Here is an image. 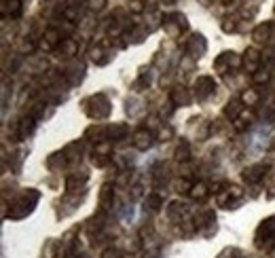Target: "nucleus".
Instances as JSON below:
<instances>
[{"mask_svg": "<svg viewBox=\"0 0 275 258\" xmlns=\"http://www.w3.org/2000/svg\"><path fill=\"white\" fill-rule=\"evenodd\" d=\"M85 138H96V144H102V142H110V138H108V127H104V125H94V127H89L87 131H85Z\"/></svg>", "mask_w": 275, "mask_h": 258, "instance_id": "12", "label": "nucleus"}, {"mask_svg": "<svg viewBox=\"0 0 275 258\" xmlns=\"http://www.w3.org/2000/svg\"><path fill=\"white\" fill-rule=\"evenodd\" d=\"M169 98H171V104L174 106H189L191 104V91L189 89H185V87H174L171 89V94H169Z\"/></svg>", "mask_w": 275, "mask_h": 258, "instance_id": "11", "label": "nucleus"}, {"mask_svg": "<svg viewBox=\"0 0 275 258\" xmlns=\"http://www.w3.org/2000/svg\"><path fill=\"white\" fill-rule=\"evenodd\" d=\"M131 142H134V146L138 150H148L152 146V133L148 129H138L134 133V140H131Z\"/></svg>", "mask_w": 275, "mask_h": 258, "instance_id": "10", "label": "nucleus"}, {"mask_svg": "<svg viewBox=\"0 0 275 258\" xmlns=\"http://www.w3.org/2000/svg\"><path fill=\"white\" fill-rule=\"evenodd\" d=\"M55 254H57V243L55 241H49L47 247L43 250V256L45 258H55Z\"/></svg>", "mask_w": 275, "mask_h": 258, "instance_id": "31", "label": "nucleus"}, {"mask_svg": "<svg viewBox=\"0 0 275 258\" xmlns=\"http://www.w3.org/2000/svg\"><path fill=\"white\" fill-rule=\"evenodd\" d=\"M237 256H239V252L235 247H225V250L218 254V258H237Z\"/></svg>", "mask_w": 275, "mask_h": 258, "instance_id": "33", "label": "nucleus"}, {"mask_svg": "<svg viewBox=\"0 0 275 258\" xmlns=\"http://www.w3.org/2000/svg\"><path fill=\"white\" fill-rule=\"evenodd\" d=\"M66 154L62 152V154H51L49 157V161H47V165H49V169H59V167H64L66 165Z\"/></svg>", "mask_w": 275, "mask_h": 258, "instance_id": "27", "label": "nucleus"}, {"mask_svg": "<svg viewBox=\"0 0 275 258\" xmlns=\"http://www.w3.org/2000/svg\"><path fill=\"white\" fill-rule=\"evenodd\" d=\"M64 154H66L68 161H76V159H80V144H78V142L68 144L66 150H64Z\"/></svg>", "mask_w": 275, "mask_h": 258, "instance_id": "26", "label": "nucleus"}, {"mask_svg": "<svg viewBox=\"0 0 275 258\" xmlns=\"http://www.w3.org/2000/svg\"><path fill=\"white\" fill-rule=\"evenodd\" d=\"M206 49H208V43H206V38H203L201 34H193L189 38V43H187V53L191 57H201L203 53H206Z\"/></svg>", "mask_w": 275, "mask_h": 258, "instance_id": "6", "label": "nucleus"}, {"mask_svg": "<svg viewBox=\"0 0 275 258\" xmlns=\"http://www.w3.org/2000/svg\"><path fill=\"white\" fill-rule=\"evenodd\" d=\"M129 9H131L134 13H142V11H144V5H142V0H131Z\"/></svg>", "mask_w": 275, "mask_h": 258, "instance_id": "37", "label": "nucleus"}, {"mask_svg": "<svg viewBox=\"0 0 275 258\" xmlns=\"http://www.w3.org/2000/svg\"><path fill=\"white\" fill-rule=\"evenodd\" d=\"M222 30H225V32H235L237 30V24H235V19H225V24H222Z\"/></svg>", "mask_w": 275, "mask_h": 258, "instance_id": "36", "label": "nucleus"}, {"mask_svg": "<svg viewBox=\"0 0 275 258\" xmlns=\"http://www.w3.org/2000/svg\"><path fill=\"white\" fill-rule=\"evenodd\" d=\"M241 110H243V102L241 100H231L229 104H227V108H225V117L235 121L241 115Z\"/></svg>", "mask_w": 275, "mask_h": 258, "instance_id": "20", "label": "nucleus"}, {"mask_svg": "<svg viewBox=\"0 0 275 258\" xmlns=\"http://www.w3.org/2000/svg\"><path fill=\"white\" fill-rule=\"evenodd\" d=\"M275 237V216L267 218L256 231V245L258 247H264V241H273Z\"/></svg>", "mask_w": 275, "mask_h": 258, "instance_id": "5", "label": "nucleus"}, {"mask_svg": "<svg viewBox=\"0 0 275 258\" xmlns=\"http://www.w3.org/2000/svg\"><path fill=\"white\" fill-rule=\"evenodd\" d=\"M89 11H102L106 7V0H87Z\"/></svg>", "mask_w": 275, "mask_h": 258, "instance_id": "32", "label": "nucleus"}, {"mask_svg": "<svg viewBox=\"0 0 275 258\" xmlns=\"http://www.w3.org/2000/svg\"><path fill=\"white\" fill-rule=\"evenodd\" d=\"M239 100H241L246 106H256V104H258V100H260V96H258V91L248 89V91H243Z\"/></svg>", "mask_w": 275, "mask_h": 258, "instance_id": "24", "label": "nucleus"}, {"mask_svg": "<svg viewBox=\"0 0 275 258\" xmlns=\"http://www.w3.org/2000/svg\"><path fill=\"white\" fill-rule=\"evenodd\" d=\"M3 15L5 17H19L22 15V3H19V0H5L3 3Z\"/></svg>", "mask_w": 275, "mask_h": 258, "instance_id": "17", "label": "nucleus"}, {"mask_svg": "<svg viewBox=\"0 0 275 258\" xmlns=\"http://www.w3.org/2000/svg\"><path fill=\"white\" fill-rule=\"evenodd\" d=\"M222 3H231V0H222Z\"/></svg>", "mask_w": 275, "mask_h": 258, "instance_id": "39", "label": "nucleus"}, {"mask_svg": "<svg viewBox=\"0 0 275 258\" xmlns=\"http://www.w3.org/2000/svg\"><path fill=\"white\" fill-rule=\"evenodd\" d=\"M171 136H174V131H171V127H161V131H159V140L167 142V140H171Z\"/></svg>", "mask_w": 275, "mask_h": 258, "instance_id": "35", "label": "nucleus"}, {"mask_svg": "<svg viewBox=\"0 0 275 258\" xmlns=\"http://www.w3.org/2000/svg\"><path fill=\"white\" fill-rule=\"evenodd\" d=\"M59 40H64L62 36H59V32L55 28H49L47 32H45V43H43V47H47V49H53V47H57L59 45Z\"/></svg>", "mask_w": 275, "mask_h": 258, "instance_id": "22", "label": "nucleus"}, {"mask_svg": "<svg viewBox=\"0 0 275 258\" xmlns=\"http://www.w3.org/2000/svg\"><path fill=\"white\" fill-rule=\"evenodd\" d=\"M163 3H165V5H174L176 0H163Z\"/></svg>", "mask_w": 275, "mask_h": 258, "instance_id": "38", "label": "nucleus"}, {"mask_svg": "<svg viewBox=\"0 0 275 258\" xmlns=\"http://www.w3.org/2000/svg\"><path fill=\"white\" fill-rule=\"evenodd\" d=\"M243 68H246L248 72H258L260 70V53L256 49H248L246 51V55H243V64H241Z\"/></svg>", "mask_w": 275, "mask_h": 258, "instance_id": "9", "label": "nucleus"}, {"mask_svg": "<svg viewBox=\"0 0 275 258\" xmlns=\"http://www.w3.org/2000/svg\"><path fill=\"white\" fill-rule=\"evenodd\" d=\"M214 222H216V216H214V212L212 210H199L197 214H195V226L201 231L203 226H214Z\"/></svg>", "mask_w": 275, "mask_h": 258, "instance_id": "14", "label": "nucleus"}, {"mask_svg": "<svg viewBox=\"0 0 275 258\" xmlns=\"http://www.w3.org/2000/svg\"><path fill=\"white\" fill-rule=\"evenodd\" d=\"M76 51H78V43L74 38H64L62 40V53L64 55H76Z\"/></svg>", "mask_w": 275, "mask_h": 258, "instance_id": "25", "label": "nucleus"}, {"mask_svg": "<svg viewBox=\"0 0 275 258\" xmlns=\"http://www.w3.org/2000/svg\"><path fill=\"white\" fill-rule=\"evenodd\" d=\"M195 91H197L199 100H206L208 96H212L214 91H216V82H214L212 76H199L195 82Z\"/></svg>", "mask_w": 275, "mask_h": 258, "instance_id": "7", "label": "nucleus"}, {"mask_svg": "<svg viewBox=\"0 0 275 258\" xmlns=\"http://www.w3.org/2000/svg\"><path fill=\"white\" fill-rule=\"evenodd\" d=\"M129 133V129H127V125L125 123H115V125H110L108 127V138H110V142H119V140H123L125 136Z\"/></svg>", "mask_w": 275, "mask_h": 258, "instance_id": "15", "label": "nucleus"}, {"mask_svg": "<svg viewBox=\"0 0 275 258\" xmlns=\"http://www.w3.org/2000/svg\"><path fill=\"white\" fill-rule=\"evenodd\" d=\"M191 197L193 199H206L208 197V184L206 182H197V184H193V189H191Z\"/></svg>", "mask_w": 275, "mask_h": 258, "instance_id": "23", "label": "nucleus"}, {"mask_svg": "<svg viewBox=\"0 0 275 258\" xmlns=\"http://www.w3.org/2000/svg\"><path fill=\"white\" fill-rule=\"evenodd\" d=\"M146 208L152 210V212H157L159 208H163V199H161V195H157V193L148 195V197H146Z\"/></svg>", "mask_w": 275, "mask_h": 258, "instance_id": "29", "label": "nucleus"}, {"mask_svg": "<svg viewBox=\"0 0 275 258\" xmlns=\"http://www.w3.org/2000/svg\"><path fill=\"white\" fill-rule=\"evenodd\" d=\"M36 127V119L34 117H24L22 123H19V138H28L30 133Z\"/></svg>", "mask_w": 275, "mask_h": 258, "instance_id": "21", "label": "nucleus"}, {"mask_svg": "<svg viewBox=\"0 0 275 258\" xmlns=\"http://www.w3.org/2000/svg\"><path fill=\"white\" fill-rule=\"evenodd\" d=\"M83 106H85V112L91 117V119H96V121H100V119H106L108 115H110V102H108V98L104 96V94H96V96H91V98H87L85 102H83Z\"/></svg>", "mask_w": 275, "mask_h": 258, "instance_id": "2", "label": "nucleus"}, {"mask_svg": "<svg viewBox=\"0 0 275 258\" xmlns=\"http://www.w3.org/2000/svg\"><path fill=\"white\" fill-rule=\"evenodd\" d=\"M100 258H123V254H121L119 250H115V247H108V250L102 252Z\"/></svg>", "mask_w": 275, "mask_h": 258, "instance_id": "34", "label": "nucleus"}, {"mask_svg": "<svg viewBox=\"0 0 275 258\" xmlns=\"http://www.w3.org/2000/svg\"><path fill=\"white\" fill-rule=\"evenodd\" d=\"M89 55H91V59H94L96 64H100V66L108 64L110 57H113V55L108 53V51H104V45H98V47H94V49L89 51Z\"/></svg>", "mask_w": 275, "mask_h": 258, "instance_id": "16", "label": "nucleus"}, {"mask_svg": "<svg viewBox=\"0 0 275 258\" xmlns=\"http://www.w3.org/2000/svg\"><path fill=\"white\" fill-rule=\"evenodd\" d=\"M269 36H271V24L269 22L256 26V28H254V32H252V38L256 40V43H267Z\"/></svg>", "mask_w": 275, "mask_h": 258, "instance_id": "18", "label": "nucleus"}, {"mask_svg": "<svg viewBox=\"0 0 275 258\" xmlns=\"http://www.w3.org/2000/svg\"><path fill=\"white\" fill-rule=\"evenodd\" d=\"M38 197H40V193H38V191H34V189H28V191H24L22 197H19V199L13 203V210H11V214H9L7 218H13V220L24 218L26 214H30V212L34 210V205H36Z\"/></svg>", "mask_w": 275, "mask_h": 258, "instance_id": "1", "label": "nucleus"}, {"mask_svg": "<svg viewBox=\"0 0 275 258\" xmlns=\"http://www.w3.org/2000/svg\"><path fill=\"white\" fill-rule=\"evenodd\" d=\"M176 159L178 161H189L191 159V146H189V142L182 140L178 144V148H176Z\"/></svg>", "mask_w": 275, "mask_h": 258, "instance_id": "28", "label": "nucleus"}, {"mask_svg": "<svg viewBox=\"0 0 275 258\" xmlns=\"http://www.w3.org/2000/svg\"><path fill=\"white\" fill-rule=\"evenodd\" d=\"M267 80H269V72L267 70H258V72H254V74H252L254 85H264Z\"/></svg>", "mask_w": 275, "mask_h": 258, "instance_id": "30", "label": "nucleus"}, {"mask_svg": "<svg viewBox=\"0 0 275 258\" xmlns=\"http://www.w3.org/2000/svg\"><path fill=\"white\" fill-rule=\"evenodd\" d=\"M243 64V57H239L237 53H233V51H225V53H220L214 61V70L218 72V74H227L231 68H239Z\"/></svg>", "mask_w": 275, "mask_h": 258, "instance_id": "4", "label": "nucleus"}, {"mask_svg": "<svg viewBox=\"0 0 275 258\" xmlns=\"http://www.w3.org/2000/svg\"><path fill=\"white\" fill-rule=\"evenodd\" d=\"M264 174H267V167H264V165H260V163L250 165V167L243 169V180L250 182V184H256L264 178Z\"/></svg>", "mask_w": 275, "mask_h": 258, "instance_id": "8", "label": "nucleus"}, {"mask_svg": "<svg viewBox=\"0 0 275 258\" xmlns=\"http://www.w3.org/2000/svg\"><path fill=\"white\" fill-rule=\"evenodd\" d=\"M87 180H89V176H87L85 171H80V176H78V174H72V176H68V180H66V189L70 193L80 191L87 184Z\"/></svg>", "mask_w": 275, "mask_h": 258, "instance_id": "13", "label": "nucleus"}, {"mask_svg": "<svg viewBox=\"0 0 275 258\" xmlns=\"http://www.w3.org/2000/svg\"><path fill=\"white\" fill-rule=\"evenodd\" d=\"M187 28H189V22L182 13H171L163 19V30L167 32L169 38H178L180 32H187Z\"/></svg>", "mask_w": 275, "mask_h": 258, "instance_id": "3", "label": "nucleus"}, {"mask_svg": "<svg viewBox=\"0 0 275 258\" xmlns=\"http://www.w3.org/2000/svg\"><path fill=\"white\" fill-rule=\"evenodd\" d=\"M113 199H115L113 187H110V184H104V187H102V193H100V205H102V210H108L110 205H113Z\"/></svg>", "mask_w": 275, "mask_h": 258, "instance_id": "19", "label": "nucleus"}]
</instances>
